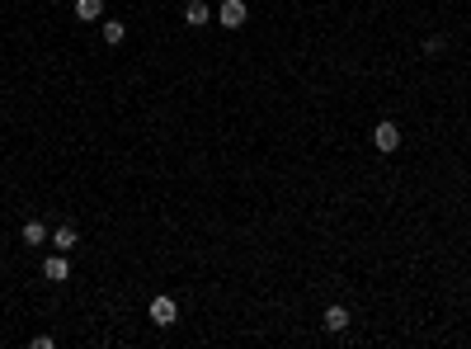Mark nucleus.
<instances>
[{"instance_id":"nucleus-1","label":"nucleus","mask_w":471,"mask_h":349,"mask_svg":"<svg viewBox=\"0 0 471 349\" xmlns=\"http://www.w3.org/2000/svg\"><path fill=\"white\" fill-rule=\"evenodd\" d=\"M146 317L156 321V326H174V321H179V307H174V298L156 293V298H151V307H146Z\"/></svg>"},{"instance_id":"nucleus-2","label":"nucleus","mask_w":471,"mask_h":349,"mask_svg":"<svg viewBox=\"0 0 471 349\" xmlns=\"http://www.w3.org/2000/svg\"><path fill=\"white\" fill-rule=\"evenodd\" d=\"M217 19L226 24V29H240V24L250 19V10H245V0H221V5H217Z\"/></svg>"},{"instance_id":"nucleus-3","label":"nucleus","mask_w":471,"mask_h":349,"mask_svg":"<svg viewBox=\"0 0 471 349\" xmlns=\"http://www.w3.org/2000/svg\"><path fill=\"white\" fill-rule=\"evenodd\" d=\"M373 142H377V151H396V146H401V127H396L392 118H387V123H377L373 127Z\"/></svg>"},{"instance_id":"nucleus-4","label":"nucleus","mask_w":471,"mask_h":349,"mask_svg":"<svg viewBox=\"0 0 471 349\" xmlns=\"http://www.w3.org/2000/svg\"><path fill=\"white\" fill-rule=\"evenodd\" d=\"M43 279L47 284H66V279H71V265H66L62 255H47L43 260Z\"/></svg>"},{"instance_id":"nucleus-5","label":"nucleus","mask_w":471,"mask_h":349,"mask_svg":"<svg viewBox=\"0 0 471 349\" xmlns=\"http://www.w3.org/2000/svg\"><path fill=\"white\" fill-rule=\"evenodd\" d=\"M207 19H212V10H207L203 0H188V5H184V24H188V29H203Z\"/></svg>"},{"instance_id":"nucleus-6","label":"nucleus","mask_w":471,"mask_h":349,"mask_svg":"<svg viewBox=\"0 0 471 349\" xmlns=\"http://www.w3.org/2000/svg\"><path fill=\"white\" fill-rule=\"evenodd\" d=\"M52 246H57V250H76V246H80V236H76V227H71V222H62V227H57V231H52Z\"/></svg>"},{"instance_id":"nucleus-7","label":"nucleus","mask_w":471,"mask_h":349,"mask_svg":"<svg viewBox=\"0 0 471 349\" xmlns=\"http://www.w3.org/2000/svg\"><path fill=\"white\" fill-rule=\"evenodd\" d=\"M99 15H104V0H76V19L80 24H94Z\"/></svg>"},{"instance_id":"nucleus-8","label":"nucleus","mask_w":471,"mask_h":349,"mask_svg":"<svg viewBox=\"0 0 471 349\" xmlns=\"http://www.w3.org/2000/svg\"><path fill=\"white\" fill-rule=\"evenodd\" d=\"M321 321H325V331H344V326H349V307L335 302V307H325V317H321Z\"/></svg>"},{"instance_id":"nucleus-9","label":"nucleus","mask_w":471,"mask_h":349,"mask_svg":"<svg viewBox=\"0 0 471 349\" xmlns=\"http://www.w3.org/2000/svg\"><path fill=\"white\" fill-rule=\"evenodd\" d=\"M19 236H24V246H43V241H47V227L43 222H24V231H19Z\"/></svg>"},{"instance_id":"nucleus-10","label":"nucleus","mask_w":471,"mask_h":349,"mask_svg":"<svg viewBox=\"0 0 471 349\" xmlns=\"http://www.w3.org/2000/svg\"><path fill=\"white\" fill-rule=\"evenodd\" d=\"M123 19H109V24H104V43H109V48H113V43H123Z\"/></svg>"}]
</instances>
